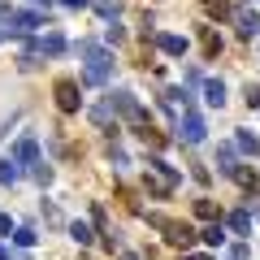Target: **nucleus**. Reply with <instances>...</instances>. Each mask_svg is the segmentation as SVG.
<instances>
[{
    "label": "nucleus",
    "instance_id": "39448f33",
    "mask_svg": "<svg viewBox=\"0 0 260 260\" xmlns=\"http://www.w3.org/2000/svg\"><path fill=\"white\" fill-rule=\"evenodd\" d=\"M39 26H48V13H44V9H22V13H13V35H26V30H39Z\"/></svg>",
    "mask_w": 260,
    "mask_h": 260
},
{
    "label": "nucleus",
    "instance_id": "7c9ffc66",
    "mask_svg": "<svg viewBox=\"0 0 260 260\" xmlns=\"http://www.w3.org/2000/svg\"><path fill=\"white\" fill-rule=\"evenodd\" d=\"M5 35H9V30H0V39H5Z\"/></svg>",
    "mask_w": 260,
    "mask_h": 260
},
{
    "label": "nucleus",
    "instance_id": "a211bd4d",
    "mask_svg": "<svg viewBox=\"0 0 260 260\" xmlns=\"http://www.w3.org/2000/svg\"><path fill=\"white\" fill-rule=\"evenodd\" d=\"M200 39H204V52H208V56H217V52H221V35H217L213 26H204V35H200Z\"/></svg>",
    "mask_w": 260,
    "mask_h": 260
},
{
    "label": "nucleus",
    "instance_id": "9d476101",
    "mask_svg": "<svg viewBox=\"0 0 260 260\" xmlns=\"http://www.w3.org/2000/svg\"><path fill=\"white\" fill-rule=\"evenodd\" d=\"M39 52H44V56H61L65 52V35H61V30H48V35L39 39Z\"/></svg>",
    "mask_w": 260,
    "mask_h": 260
},
{
    "label": "nucleus",
    "instance_id": "bb28decb",
    "mask_svg": "<svg viewBox=\"0 0 260 260\" xmlns=\"http://www.w3.org/2000/svg\"><path fill=\"white\" fill-rule=\"evenodd\" d=\"M61 5H70V9H83V5H91V0H61Z\"/></svg>",
    "mask_w": 260,
    "mask_h": 260
},
{
    "label": "nucleus",
    "instance_id": "aec40b11",
    "mask_svg": "<svg viewBox=\"0 0 260 260\" xmlns=\"http://www.w3.org/2000/svg\"><path fill=\"white\" fill-rule=\"evenodd\" d=\"M35 239H39V234L30 230V225H18V230H13V243H18V247H30Z\"/></svg>",
    "mask_w": 260,
    "mask_h": 260
},
{
    "label": "nucleus",
    "instance_id": "9b49d317",
    "mask_svg": "<svg viewBox=\"0 0 260 260\" xmlns=\"http://www.w3.org/2000/svg\"><path fill=\"white\" fill-rule=\"evenodd\" d=\"M204 100L213 104V109L225 104V83H221V78H208V83H204Z\"/></svg>",
    "mask_w": 260,
    "mask_h": 260
},
{
    "label": "nucleus",
    "instance_id": "dca6fc26",
    "mask_svg": "<svg viewBox=\"0 0 260 260\" xmlns=\"http://www.w3.org/2000/svg\"><path fill=\"white\" fill-rule=\"evenodd\" d=\"M234 143H239V152H251V156L260 152V139L251 135V130H239V135H234Z\"/></svg>",
    "mask_w": 260,
    "mask_h": 260
},
{
    "label": "nucleus",
    "instance_id": "423d86ee",
    "mask_svg": "<svg viewBox=\"0 0 260 260\" xmlns=\"http://www.w3.org/2000/svg\"><path fill=\"white\" fill-rule=\"evenodd\" d=\"M109 104L121 113V117H135V121L143 126V109L135 104V95H130V91H113V95H109Z\"/></svg>",
    "mask_w": 260,
    "mask_h": 260
},
{
    "label": "nucleus",
    "instance_id": "c756f323",
    "mask_svg": "<svg viewBox=\"0 0 260 260\" xmlns=\"http://www.w3.org/2000/svg\"><path fill=\"white\" fill-rule=\"evenodd\" d=\"M191 260H208V256H191Z\"/></svg>",
    "mask_w": 260,
    "mask_h": 260
},
{
    "label": "nucleus",
    "instance_id": "f3484780",
    "mask_svg": "<svg viewBox=\"0 0 260 260\" xmlns=\"http://www.w3.org/2000/svg\"><path fill=\"white\" fill-rule=\"evenodd\" d=\"M200 234H204V243H208V247H221V243H225V225H221V221H213L208 230H200Z\"/></svg>",
    "mask_w": 260,
    "mask_h": 260
},
{
    "label": "nucleus",
    "instance_id": "20e7f679",
    "mask_svg": "<svg viewBox=\"0 0 260 260\" xmlns=\"http://www.w3.org/2000/svg\"><path fill=\"white\" fill-rule=\"evenodd\" d=\"M78 104H83L78 83H74V78H61V83H56V109H61V113H74Z\"/></svg>",
    "mask_w": 260,
    "mask_h": 260
},
{
    "label": "nucleus",
    "instance_id": "412c9836",
    "mask_svg": "<svg viewBox=\"0 0 260 260\" xmlns=\"http://www.w3.org/2000/svg\"><path fill=\"white\" fill-rule=\"evenodd\" d=\"M117 13H121V0H100V18H117Z\"/></svg>",
    "mask_w": 260,
    "mask_h": 260
},
{
    "label": "nucleus",
    "instance_id": "f257e3e1",
    "mask_svg": "<svg viewBox=\"0 0 260 260\" xmlns=\"http://www.w3.org/2000/svg\"><path fill=\"white\" fill-rule=\"evenodd\" d=\"M178 186V169H169L160 156H152L148 160V191H156V195H169Z\"/></svg>",
    "mask_w": 260,
    "mask_h": 260
},
{
    "label": "nucleus",
    "instance_id": "393cba45",
    "mask_svg": "<svg viewBox=\"0 0 260 260\" xmlns=\"http://www.w3.org/2000/svg\"><path fill=\"white\" fill-rule=\"evenodd\" d=\"M247 104H251V109H260V87H251V83H247Z\"/></svg>",
    "mask_w": 260,
    "mask_h": 260
},
{
    "label": "nucleus",
    "instance_id": "6e6552de",
    "mask_svg": "<svg viewBox=\"0 0 260 260\" xmlns=\"http://www.w3.org/2000/svg\"><path fill=\"white\" fill-rule=\"evenodd\" d=\"M13 160H18V165H30V169L39 165V143H35V135H26V139L18 143V156H13Z\"/></svg>",
    "mask_w": 260,
    "mask_h": 260
},
{
    "label": "nucleus",
    "instance_id": "5701e85b",
    "mask_svg": "<svg viewBox=\"0 0 260 260\" xmlns=\"http://www.w3.org/2000/svg\"><path fill=\"white\" fill-rule=\"evenodd\" d=\"M195 213H200V217H208V221H213V217H217V204H213V200H195Z\"/></svg>",
    "mask_w": 260,
    "mask_h": 260
},
{
    "label": "nucleus",
    "instance_id": "2eb2a0df",
    "mask_svg": "<svg viewBox=\"0 0 260 260\" xmlns=\"http://www.w3.org/2000/svg\"><path fill=\"white\" fill-rule=\"evenodd\" d=\"M13 182H18V160L5 156L0 160V186H13Z\"/></svg>",
    "mask_w": 260,
    "mask_h": 260
},
{
    "label": "nucleus",
    "instance_id": "0eeeda50",
    "mask_svg": "<svg viewBox=\"0 0 260 260\" xmlns=\"http://www.w3.org/2000/svg\"><path fill=\"white\" fill-rule=\"evenodd\" d=\"M186 143H204V117L200 113H186V121H182V130H178Z\"/></svg>",
    "mask_w": 260,
    "mask_h": 260
},
{
    "label": "nucleus",
    "instance_id": "ddd939ff",
    "mask_svg": "<svg viewBox=\"0 0 260 260\" xmlns=\"http://www.w3.org/2000/svg\"><path fill=\"white\" fill-rule=\"evenodd\" d=\"M230 230L234 234H247L251 230V208H234V213H230Z\"/></svg>",
    "mask_w": 260,
    "mask_h": 260
},
{
    "label": "nucleus",
    "instance_id": "4468645a",
    "mask_svg": "<svg viewBox=\"0 0 260 260\" xmlns=\"http://www.w3.org/2000/svg\"><path fill=\"white\" fill-rule=\"evenodd\" d=\"M217 169H221V174H234V169H239V165H234V148H230V143L217 148Z\"/></svg>",
    "mask_w": 260,
    "mask_h": 260
},
{
    "label": "nucleus",
    "instance_id": "4be33fe9",
    "mask_svg": "<svg viewBox=\"0 0 260 260\" xmlns=\"http://www.w3.org/2000/svg\"><path fill=\"white\" fill-rule=\"evenodd\" d=\"M204 9L213 13V18H225V13H230V5H225V0H204Z\"/></svg>",
    "mask_w": 260,
    "mask_h": 260
},
{
    "label": "nucleus",
    "instance_id": "c85d7f7f",
    "mask_svg": "<svg viewBox=\"0 0 260 260\" xmlns=\"http://www.w3.org/2000/svg\"><path fill=\"white\" fill-rule=\"evenodd\" d=\"M121 260H139V256H130V251H126V256H121Z\"/></svg>",
    "mask_w": 260,
    "mask_h": 260
},
{
    "label": "nucleus",
    "instance_id": "1a4fd4ad",
    "mask_svg": "<svg viewBox=\"0 0 260 260\" xmlns=\"http://www.w3.org/2000/svg\"><path fill=\"white\" fill-rule=\"evenodd\" d=\"M239 35H243V39L260 35V13H256V9H239Z\"/></svg>",
    "mask_w": 260,
    "mask_h": 260
},
{
    "label": "nucleus",
    "instance_id": "a878e982",
    "mask_svg": "<svg viewBox=\"0 0 260 260\" xmlns=\"http://www.w3.org/2000/svg\"><path fill=\"white\" fill-rule=\"evenodd\" d=\"M0 234H13V221H9L5 213H0Z\"/></svg>",
    "mask_w": 260,
    "mask_h": 260
},
{
    "label": "nucleus",
    "instance_id": "f8f14e48",
    "mask_svg": "<svg viewBox=\"0 0 260 260\" xmlns=\"http://www.w3.org/2000/svg\"><path fill=\"white\" fill-rule=\"evenodd\" d=\"M156 44H160V52H169V56L186 52V35H156Z\"/></svg>",
    "mask_w": 260,
    "mask_h": 260
},
{
    "label": "nucleus",
    "instance_id": "cd10ccee",
    "mask_svg": "<svg viewBox=\"0 0 260 260\" xmlns=\"http://www.w3.org/2000/svg\"><path fill=\"white\" fill-rule=\"evenodd\" d=\"M0 260H9V251H5V247H0Z\"/></svg>",
    "mask_w": 260,
    "mask_h": 260
},
{
    "label": "nucleus",
    "instance_id": "b1692460",
    "mask_svg": "<svg viewBox=\"0 0 260 260\" xmlns=\"http://www.w3.org/2000/svg\"><path fill=\"white\" fill-rule=\"evenodd\" d=\"M30 174H35V182H44V186L52 182V169H48V165H35V169H30Z\"/></svg>",
    "mask_w": 260,
    "mask_h": 260
},
{
    "label": "nucleus",
    "instance_id": "f03ea898",
    "mask_svg": "<svg viewBox=\"0 0 260 260\" xmlns=\"http://www.w3.org/2000/svg\"><path fill=\"white\" fill-rule=\"evenodd\" d=\"M148 221H152V225H160V230H165V239L174 243V247H182V251L195 243V230H191L186 221H169V217H160V213H152Z\"/></svg>",
    "mask_w": 260,
    "mask_h": 260
},
{
    "label": "nucleus",
    "instance_id": "6ab92c4d",
    "mask_svg": "<svg viewBox=\"0 0 260 260\" xmlns=\"http://www.w3.org/2000/svg\"><path fill=\"white\" fill-rule=\"evenodd\" d=\"M70 239H74L78 247H87V243H91V230H87L83 221H74V225H70Z\"/></svg>",
    "mask_w": 260,
    "mask_h": 260
},
{
    "label": "nucleus",
    "instance_id": "7ed1b4c3",
    "mask_svg": "<svg viewBox=\"0 0 260 260\" xmlns=\"http://www.w3.org/2000/svg\"><path fill=\"white\" fill-rule=\"evenodd\" d=\"M109 70H113V56L109 52H100V48H87V83L91 87H100V83H109Z\"/></svg>",
    "mask_w": 260,
    "mask_h": 260
}]
</instances>
